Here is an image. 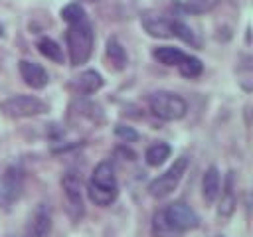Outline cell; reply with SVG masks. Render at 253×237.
Wrapping results in <instances>:
<instances>
[{"label":"cell","instance_id":"1","mask_svg":"<svg viewBox=\"0 0 253 237\" xmlns=\"http://www.w3.org/2000/svg\"><path fill=\"white\" fill-rule=\"evenodd\" d=\"M87 192H89V198L95 205H101V207H107L111 205L117 196H119V184H117V178H115V170L111 166V162H99L91 174V180H89V186H87Z\"/></svg>","mask_w":253,"mask_h":237},{"label":"cell","instance_id":"2","mask_svg":"<svg viewBox=\"0 0 253 237\" xmlns=\"http://www.w3.org/2000/svg\"><path fill=\"white\" fill-rule=\"evenodd\" d=\"M67 49H69V61L71 65H81L89 59L93 51V28L89 20H81L75 24H69L67 28Z\"/></svg>","mask_w":253,"mask_h":237},{"label":"cell","instance_id":"3","mask_svg":"<svg viewBox=\"0 0 253 237\" xmlns=\"http://www.w3.org/2000/svg\"><path fill=\"white\" fill-rule=\"evenodd\" d=\"M148 107L152 111L154 117L162 118V120H178L186 115L188 105L186 101L170 91H156L148 97Z\"/></svg>","mask_w":253,"mask_h":237},{"label":"cell","instance_id":"4","mask_svg":"<svg viewBox=\"0 0 253 237\" xmlns=\"http://www.w3.org/2000/svg\"><path fill=\"white\" fill-rule=\"evenodd\" d=\"M0 111L10 118H28L38 117L49 111L47 103L34 95H14L0 103Z\"/></svg>","mask_w":253,"mask_h":237},{"label":"cell","instance_id":"5","mask_svg":"<svg viewBox=\"0 0 253 237\" xmlns=\"http://www.w3.org/2000/svg\"><path fill=\"white\" fill-rule=\"evenodd\" d=\"M186 170H188V158H186V156L176 158L174 164H172L164 174H160L158 178H154V180L148 184V194H150L152 198H156V199L170 196V194L178 188V184L182 182Z\"/></svg>","mask_w":253,"mask_h":237},{"label":"cell","instance_id":"6","mask_svg":"<svg viewBox=\"0 0 253 237\" xmlns=\"http://www.w3.org/2000/svg\"><path fill=\"white\" fill-rule=\"evenodd\" d=\"M162 211H164L166 219L172 223V227L178 229L182 235H184L186 231L196 229V227L200 225L198 213H196L188 203H184V201H172V203H168L166 207H162Z\"/></svg>","mask_w":253,"mask_h":237},{"label":"cell","instance_id":"7","mask_svg":"<svg viewBox=\"0 0 253 237\" xmlns=\"http://www.w3.org/2000/svg\"><path fill=\"white\" fill-rule=\"evenodd\" d=\"M22 188H24V174H22V170L16 168V166H10L2 174V178H0V203L4 207L12 205L20 198Z\"/></svg>","mask_w":253,"mask_h":237},{"label":"cell","instance_id":"8","mask_svg":"<svg viewBox=\"0 0 253 237\" xmlns=\"http://www.w3.org/2000/svg\"><path fill=\"white\" fill-rule=\"evenodd\" d=\"M61 186L65 192V198L69 201V209L73 211V217H81L83 213V186L81 178L75 172H65L61 178Z\"/></svg>","mask_w":253,"mask_h":237},{"label":"cell","instance_id":"9","mask_svg":"<svg viewBox=\"0 0 253 237\" xmlns=\"http://www.w3.org/2000/svg\"><path fill=\"white\" fill-rule=\"evenodd\" d=\"M140 24L146 30V34L152 38H172V28H174L172 18H166L158 12L148 10L140 16Z\"/></svg>","mask_w":253,"mask_h":237},{"label":"cell","instance_id":"10","mask_svg":"<svg viewBox=\"0 0 253 237\" xmlns=\"http://www.w3.org/2000/svg\"><path fill=\"white\" fill-rule=\"evenodd\" d=\"M20 75L24 79L26 85H30L32 89H43L49 81L45 69L36 63V61H30V59H22L20 61Z\"/></svg>","mask_w":253,"mask_h":237},{"label":"cell","instance_id":"11","mask_svg":"<svg viewBox=\"0 0 253 237\" xmlns=\"http://www.w3.org/2000/svg\"><path fill=\"white\" fill-rule=\"evenodd\" d=\"M49 227H51L49 211L42 203V205H38V209L30 217V223H28V227H26L22 237H47L49 235Z\"/></svg>","mask_w":253,"mask_h":237},{"label":"cell","instance_id":"12","mask_svg":"<svg viewBox=\"0 0 253 237\" xmlns=\"http://www.w3.org/2000/svg\"><path fill=\"white\" fill-rule=\"evenodd\" d=\"M202 192H204V199L208 203H213L221 192V180H219V170L215 166H210L204 172L202 178Z\"/></svg>","mask_w":253,"mask_h":237},{"label":"cell","instance_id":"13","mask_svg":"<svg viewBox=\"0 0 253 237\" xmlns=\"http://www.w3.org/2000/svg\"><path fill=\"white\" fill-rule=\"evenodd\" d=\"M152 57L162 63V65H168V67H180L184 63V59L188 57V53L180 51L178 47H170V45H160V47H154L152 49Z\"/></svg>","mask_w":253,"mask_h":237},{"label":"cell","instance_id":"14","mask_svg":"<svg viewBox=\"0 0 253 237\" xmlns=\"http://www.w3.org/2000/svg\"><path fill=\"white\" fill-rule=\"evenodd\" d=\"M75 87H77L79 93H83V95H91V93H95V91H99V89L103 87V77H101L97 71L87 69V71H83V73L77 77Z\"/></svg>","mask_w":253,"mask_h":237},{"label":"cell","instance_id":"15","mask_svg":"<svg viewBox=\"0 0 253 237\" xmlns=\"http://www.w3.org/2000/svg\"><path fill=\"white\" fill-rule=\"evenodd\" d=\"M107 59H109V65L115 69V71H121L125 69L126 65V53H125V47L119 43L117 38H111L107 41Z\"/></svg>","mask_w":253,"mask_h":237},{"label":"cell","instance_id":"16","mask_svg":"<svg viewBox=\"0 0 253 237\" xmlns=\"http://www.w3.org/2000/svg\"><path fill=\"white\" fill-rule=\"evenodd\" d=\"M219 194H221V199H219V209H217V213H219V217H229V215L233 213V209H235V194H233V176H231V174L227 176L225 188H223V192H219Z\"/></svg>","mask_w":253,"mask_h":237},{"label":"cell","instance_id":"17","mask_svg":"<svg viewBox=\"0 0 253 237\" xmlns=\"http://www.w3.org/2000/svg\"><path fill=\"white\" fill-rule=\"evenodd\" d=\"M152 235L154 237H182V233L178 229H174L172 223L166 219L162 209H158L152 217Z\"/></svg>","mask_w":253,"mask_h":237},{"label":"cell","instance_id":"18","mask_svg":"<svg viewBox=\"0 0 253 237\" xmlns=\"http://www.w3.org/2000/svg\"><path fill=\"white\" fill-rule=\"evenodd\" d=\"M170 146L166 142H156V144H150L144 152V158H146V164L148 166H160L166 162V158L170 156Z\"/></svg>","mask_w":253,"mask_h":237},{"label":"cell","instance_id":"19","mask_svg":"<svg viewBox=\"0 0 253 237\" xmlns=\"http://www.w3.org/2000/svg\"><path fill=\"white\" fill-rule=\"evenodd\" d=\"M36 45H38L40 53H42L43 57H47L49 61H53V63H63V51H61L59 43L53 41L51 38H42V40H38Z\"/></svg>","mask_w":253,"mask_h":237},{"label":"cell","instance_id":"20","mask_svg":"<svg viewBox=\"0 0 253 237\" xmlns=\"http://www.w3.org/2000/svg\"><path fill=\"white\" fill-rule=\"evenodd\" d=\"M217 4H219V0H184V10L188 14L200 16V14L211 12Z\"/></svg>","mask_w":253,"mask_h":237},{"label":"cell","instance_id":"21","mask_svg":"<svg viewBox=\"0 0 253 237\" xmlns=\"http://www.w3.org/2000/svg\"><path fill=\"white\" fill-rule=\"evenodd\" d=\"M61 18H63L67 24H75V22L85 20L87 16H85V10H83L77 2H71V4H67V6L61 8Z\"/></svg>","mask_w":253,"mask_h":237},{"label":"cell","instance_id":"22","mask_svg":"<svg viewBox=\"0 0 253 237\" xmlns=\"http://www.w3.org/2000/svg\"><path fill=\"white\" fill-rule=\"evenodd\" d=\"M172 36H176V38H180L182 41H186V43H190V45H200V41L196 40V36H194V32L184 24V22H180V20H174V28H172Z\"/></svg>","mask_w":253,"mask_h":237},{"label":"cell","instance_id":"23","mask_svg":"<svg viewBox=\"0 0 253 237\" xmlns=\"http://www.w3.org/2000/svg\"><path fill=\"white\" fill-rule=\"evenodd\" d=\"M178 71L184 75V77H198L202 73V61L194 55H188L184 59V63L178 67Z\"/></svg>","mask_w":253,"mask_h":237},{"label":"cell","instance_id":"24","mask_svg":"<svg viewBox=\"0 0 253 237\" xmlns=\"http://www.w3.org/2000/svg\"><path fill=\"white\" fill-rule=\"evenodd\" d=\"M115 132H117V136H119V138H123V140H126V142H132V140H136V138H138L136 130H132L130 126H125V124H119V126L115 128Z\"/></svg>","mask_w":253,"mask_h":237},{"label":"cell","instance_id":"25","mask_svg":"<svg viewBox=\"0 0 253 237\" xmlns=\"http://www.w3.org/2000/svg\"><path fill=\"white\" fill-rule=\"evenodd\" d=\"M87 2H99V0H87Z\"/></svg>","mask_w":253,"mask_h":237}]
</instances>
